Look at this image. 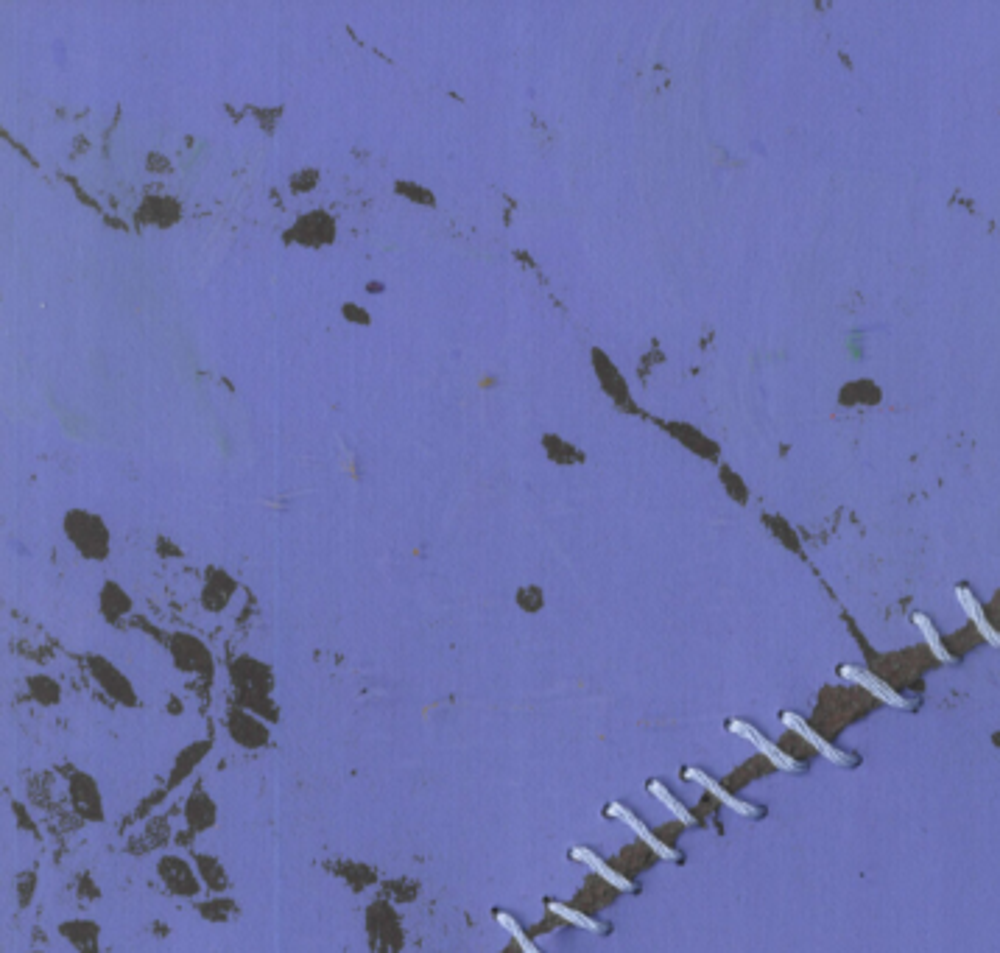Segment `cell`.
<instances>
[{"label":"cell","mask_w":1000,"mask_h":953,"mask_svg":"<svg viewBox=\"0 0 1000 953\" xmlns=\"http://www.w3.org/2000/svg\"><path fill=\"white\" fill-rule=\"evenodd\" d=\"M62 526H65L70 543L76 545L84 557L101 559L109 554V529L101 515L87 512V509H70Z\"/></svg>","instance_id":"6da1fadb"},{"label":"cell","mask_w":1000,"mask_h":953,"mask_svg":"<svg viewBox=\"0 0 1000 953\" xmlns=\"http://www.w3.org/2000/svg\"><path fill=\"white\" fill-rule=\"evenodd\" d=\"M338 227L336 218L325 213V210H311V213H302V216L294 221V227L288 232H283L285 244H299V246H311V249H319V246H330L336 241Z\"/></svg>","instance_id":"7a4b0ae2"},{"label":"cell","mask_w":1000,"mask_h":953,"mask_svg":"<svg viewBox=\"0 0 1000 953\" xmlns=\"http://www.w3.org/2000/svg\"><path fill=\"white\" fill-rule=\"evenodd\" d=\"M730 733L732 736H738V738H744V741H749L752 747L763 755V758H769L771 761V766H777L780 772H799V761L797 758H791L788 752H783V749L777 747V744H771L769 738L763 736L757 727H752L749 722H744V719H732L730 724Z\"/></svg>","instance_id":"3957f363"},{"label":"cell","mask_w":1000,"mask_h":953,"mask_svg":"<svg viewBox=\"0 0 1000 953\" xmlns=\"http://www.w3.org/2000/svg\"><path fill=\"white\" fill-rule=\"evenodd\" d=\"M780 722H783V727H788V730H794L797 736L805 738V741H808V744H811V747L830 763H836V766H852V763H855V758H852L850 752L833 747L822 733H816L811 724L805 722L799 713H794V710H785L783 716H780Z\"/></svg>","instance_id":"277c9868"},{"label":"cell","mask_w":1000,"mask_h":953,"mask_svg":"<svg viewBox=\"0 0 1000 953\" xmlns=\"http://www.w3.org/2000/svg\"><path fill=\"white\" fill-rule=\"evenodd\" d=\"M838 677L844 682H855V685H861L864 691H869L872 696H878L880 702H886L889 708H897V710H908L911 705H908V699L903 694H897L894 691L892 685L889 682H883L880 677H875L872 671H866V668H858V666H841L838 668Z\"/></svg>","instance_id":"5b68a950"},{"label":"cell","mask_w":1000,"mask_h":953,"mask_svg":"<svg viewBox=\"0 0 1000 953\" xmlns=\"http://www.w3.org/2000/svg\"><path fill=\"white\" fill-rule=\"evenodd\" d=\"M607 817H612V819H621L623 825L626 828H632L635 831V836L637 839H643V845H649L654 853L660 858H665V861H679V850H674L671 845H665L663 839H657L654 833L649 831V825L643 822V819L637 817L635 811H629L626 805L623 803H609L607 805Z\"/></svg>","instance_id":"8992f818"},{"label":"cell","mask_w":1000,"mask_h":953,"mask_svg":"<svg viewBox=\"0 0 1000 953\" xmlns=\"http://www.w3.org/2000/svg\"><path fill=\"white\" fill-rule=\"evenodd\" d=\"M682 777L685 780H690V783H696V786H702L704 791H710L713 797H716L718 803H724L730 811H735L738 817H755L757 814V808L752 803H746V800H741V797H735V794H730V791L724 789L721 783H718L716 777H710L704 769H696V766H688V769H682Z\"/></svg>","instance_id":"52a82bcc"},{"label":"cell","mask_w":1000,"mask_h":953,"mask_svg":"<svg viewBox=\"0 0 1000 953\" xmlns=\"http://www.w3.org/2000/svg\"><path fill=\"white\" fill-rule=\"evenodd\" d=\"M956 601H959V604H961V610H964V615H967V618L973 621V627L978 629V635L987 640L989 646H995V649H1000V629H995V627H992V624H989L987 613H984L981 601L975 599L973 590H970V587L959 585V587H956Z\"/></svg>","instance_id":"ba28073f"},{"label":"cell","mask_w":1000,"mask_h":953,"mask_svg":"<svg viewBox=\"0 0 1000 953\" xmlns=\"http://www.w3.org/2000/svg\"><path fill=\"white\" fill-rule=\"evenodd\" d=\"M179 218H182V205L171 196H149L137 210V221L154 224V227H171Z\"/></svg>","instance_id":"9c48e42d"},{"label":"cell","mask_w":1000,"mask_h":953,"mask_svg":"<svg viewBox=\"0 0 1000 953\" xmlns=\"http://www.w3.org/2000/svg\"><path fill=\"white\" fill-rule=\"evenodd\" d=\"M570 856L576 858V861H582L584 867H590V870H593L598 878H604L609 886H615V889H621V892H635V884L618 870H612L607 861L598 858V853H593L590 847H573Z\"/></svg>","instance_id":"30bf717a"},{"label":"cell","mask_w":1000,"mask_h":953,"mask_svg":"<svg viewBox=\"0 0 1000 953\" xmlns=\"http://www.w3.org/2000/svg\"><path fill=\"white\" fill-rule=\"evenodd\" d=\"M911 621L917 624V629L922 632V638H925V643H928V649H931V654H933V660H939V663H953L956 657L950 654V649H947L945 643H942V635L936 632V627H933V621L928 618L925 613H914L911 615Z\"/></svg>","instance_id":"8fae6325"},{"label":"cell","mask_w":1000,"mask_h":953,"mask_svg":"<svg viewBox=\"0 0 1000 953\" xmlns=\"http://www.w3.org/2000/svg\"><path fill=\"white\" fill-rule=\"evenodd\" d=\"M646 791H649V794H651V797H654V800H660V803H663L665 808H668V811H671V817L679 819V822H682V825H696V817H693V814H690V811H688V808H685V805H682V803H679V800H676V797H674V794H671V791L665 789V783H660V780H649V786H646Z\"/></svg>","instance_id":"7c38bea8"},{"label":"cell","mask_w":1000,"mask_h":953,"mask_svg":"<svg viewBox=\"0 0 1000 953\" xmlns=\"http://www.w3.org/2000/svg\"><path fill=\"white\" fill-rule=\"evenodd\" d=\"M545 906H548V912H551V914H556V917H562V920H568L570 926L584 928V931H590V934H601V931H604V926H601L598 920H593V917H587V914L579 912V909H570V906H565V903H559V900H545Z\"/></svg>","instance_id":"4fadbf2b"},{"label":"cell","mask_w":1000,"mask_h":953,"mask_svg":"<svg viewBox=\"0 0 1000 953\" xmlns=\"http://www.w3.org/2000/svg\"><path fill=\"white\" fill-rule=\"evenodd\" d=\"M495 920H498L500 928H506V931H509V937H512V940L517 942V945H520V951H523V953H542L540 948H537V945L531 942V937H528L526 931H523V926H520V923L514 920L512 914H509V912H500V909H498V912H495Z\"/></svg>","instance_id":"5bb4252c"},{"label":"cell","mask_w":1000,"mask_h":953,"mask_svg":"<svg viewBox=\"0 0 1000 953\" xmlns=\"http://www.w3.org/2000/svg\"><path fill=\"white\" fill-rule=\"evenodd\" d=\"M394 193L406 196L408 202H414V205H428V207L433 205V193L425 191L422 185L411 182V179H400V182H394Z\"/></svg>","instance_id":"9a60e30c"},{"label":"cell","mask_w":1000,"mask_h":953,"mask_svg":"<svg viewBox=\"0 0 1000 953\" xmlns=\"http://www.w3.org/2000/svg\"><path fill=\"white\" fill-rule=\"evenodd\" d=\"M319 177H322L319 168H302V171H297L294 177L288 179V188H291V193L302 196V193L313 191L319 185Z\"/></svg>","instance_id":"2e32d148"},{"label":"cell","mask_w":1000,"mask_h":953,"mask_svg":"<svg viewBox=\"0 0 1000 953\" xmlns=\"http://www.w3.org/2000/svg\"><path fill=\"white\" fill-rule=\"evenodd\" d=\"M341 311H344V319H350V322H358V325H372V316L366 314L361 305L344 302V305H341Z\"/></svg>","instance_id":"e0dca14e"},{"label":"cell","mask_w":1000,"mask_h":953,"mask_svg":"<svg viewBox=\"0 0 1000 953\" xmlns=\"http://www.w3.org/2000/svg\"><path fill=\"white\" fill-rule=\"evenodd\" d=\"M149 168H154V171H165V168H168V160H163V154H151Z\"/></svg>","instance_id":"ac0fdd59"}]
</instances>
